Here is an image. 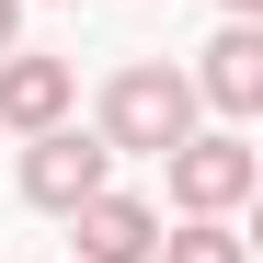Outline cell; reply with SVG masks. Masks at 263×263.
Instances as JSON below:
<instances>
[{
  "mask_svg": "<svg viewBox=\"0 0 263 263\" xmlns=\"http://www.w3.org/2000/svg\"><path fill=\"white\" fill-rule=\"evenodd\" d=\"M195 80L172 69V58H126L115 80H103V103H92V138L115 149V160H160L172 138H195Z\"/></svg>",
  "mask_w": 263,
  "mask_h": 263,
  "instance_id": "6da1fadb",
  "label": "cell"
},
{
  "mask_svg": "<svg viewBox=\"0 0 263 263\" xmlns=\"http://www.w3.org/2000/svg\"><path fill=\"white\" fill-rule=\"evenodd\" d=\"M160 160H172V206L183 217H240L252 183H263V160H252L240 126H195V138H172Z\"/></svg>",
  "mask_w": 263,
  "mask_h": 263,
  "instance_id": "7a4b0ae2",
  "label": "cell"
},
{
  "mask_svg": "<svg viewBox=\"0 0 263 263\" xmlns=\"http://www.w3.org/2000/svg\"><path fill=\"white\" fill-rule=\"evenodd\" d=\"M115 183V149L92 138V126H34V138H23V206H46V217H69L80 195H103Z\"/></svg>",
  "mask_w": 263,
  "mask_h": 263,
  "instance_id": "3957f363",
  "label": "cell"
},
{
  "mask_svg": "<svg viewBox=\"0 0 263 263\" xmlns=\"http://www.w3.org/2000/svg\"><path fill=\"white\" fill-rule=\"evenodd\" d=\"M160 229H172V217H160L149 195H126V183H103V195H80V206H69L80 263H149V252H160Z\"/></svg>",
  "mask_w": 263,
  "mask_h": 263,
  "instance_id": "277c9868",
  "label": "cell"
},
{
  "mask_svg": "<svg viewBox=\"0 0 263 263\" xmlns=\"http://www.w3.org/2000/svg\"><path fill=\"white\" fill-rule=\"evenodd\" d=\"M69 103H80V69H69V58L0 46V126H12V138H34V126H58Z\"/></svg>",
  "mask_w": 263,
  "mask_h": 263,
  "instance_id": "5b68a950",
  "label": "cell"
},
{
  "mask_svg": "<svg viewBox=\"0 0 263 263\" xmlns=\"http://www.w3.org/2000/svg\"><path fill=\"white\" fill-rule=\"evenodd\" d=\"M183 80H195V103H217L229 126L263 115V23H217V46H206Z\"/></svg>",
  "mask_w": 263,
  "mask_h": 263,
  "instance_id": "8992f818",
  "label": "cell"
},
{
  "mask_svg": "<svg viewBox=\"0 0 263 263\" xmlns=\"http://www.w3.org/2000/svg\"><path fill=\"white\" fill-rule=\"evenodd\" d=\"M149 263H252V252H240L229 217H183V229H160V252H149Z\"/></svg>",
  "mask_w": 263,
  "mask_h": 263,
  "instance_id": "52a82bcc",
  "label": "cell"
},
{
  "mask_svg": "<svg viewBox=\"0 0 263 263\" xmlns=\"http://www.w3.org/2000/svg\"><path fill=\"white\" fill-rule=\"evenodd\" d=\"M0 46H23V0H0Z\"/></svg>",
  "mask_w": 263,
  "mask_h": 263,
  "instance_id": "ba28073f",
  "label": "cell"
},
{
  "mask_svg": "<svg viewBox=\"0 0 263 263\" xmlns=\"http://www.w3.org/2000/svg\"><path fill=\"white\" fill-rule=\"evenodd\" d=\"M217 12H229V23H263V0H217Z\"/></svg>",
  "mask_w": 263,
  "mask_h": 263,
  "instance_id": "9c48e42d",
  "label": "cell"
}]
</instances>
